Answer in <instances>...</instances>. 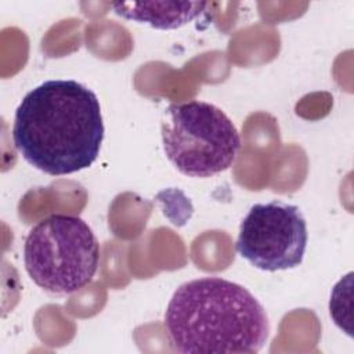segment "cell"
Listing matches in <instances>:
<instances>
[{
    "label": "cell",
    "mask_w": 354,
    "mask_h": 354,
    "mask_svg": "<svg viewBox=\"0 0 354 354\" xmlns=\"http://www.w3.org/2000/svg\"><path fill=\"white\" fill-rule=\"evenodd\" d=\"M160 134L167 159L189 177H212L230 169L241 148L232 120L216 105L198 100L169 105Z\"/></svg>",
    "instance_id": "277c9868"
},
{
    "label": "cell",
    "mask_w": 354,
    "mask_h": 354,
    "mask_svg": "<svg viewBox=\"0 0 354 354\" xmlns=\"http://www.w3.org/2000/svg\"><path fill=\"white\" fill-rule=\"evenodd\" d=\"M307 238V223L296 205L256 203L241 223L236 252L256 268L289 270L303 261Z\"/></svg>",
    "instance_id": "5b68a950"
},
{
    "label": "cell",
    "mask_w": 354,
    "mask_h": 354,
    "mask_svg": "<svg viewBox=\"0 0 354 354\" xmlns=\"http://www.w3.org/2000/svg\"><path fill=\"white\" fill-rule=\"evenodd\" d=\"M24 263L30 279L41 289L55 295L75 293L93 281L100 243L80 217L51 214L30 228Z\"/></svg>",
    "instance_id": "3957f363"
},
{
    "label": "cell",
    "mask_w": 354,
    "mask_h": 354,
    "mask_svg": "<svg viewBox=\"0 0 354 354\" xmlns=\"http://www.w3.org/2000/svg\"><path fill=\"white\" fill-rule=\"evenodd\" d=\"M165 328L173 350L181 354L257 353L270 333L260 301L220 277L181 283L167 304Z\"/></svg>",
    "instance_id": "7a4b0ae2"
},
{
    "label": "cell",
    "mask_w": 354,
    "mask_h": 354,
    "mask_svg": "<svg viewBox=\"0 0 354 354\" xmlns=\"http://www.w3.org/2000/svg\"><path fill=\"white\" fill-rule=\"evenodd\" d=\"M102 140L100 101L76 80H46L15 111L14 145L29 165L46 174L65 176L90 167Z\"/></svg>",
    "instance_id": "6da1fadb"
},
{
    "label": "cell",
    "mask_w": 354,
    "mask_h": 354,
    "mask_svg": "<svg viewBox=\"0 0 354 354\" xmlns=\"http://www.w3.org/2000/svg\"><path fill=\"white\" fill-rule=\"evenodd\" d=\"M206 1H123L112 3L113 12L124 19L155 29H177L199 17Z\"/></svg>",
    "instance_id": "8992f818"
}]
</instances>
